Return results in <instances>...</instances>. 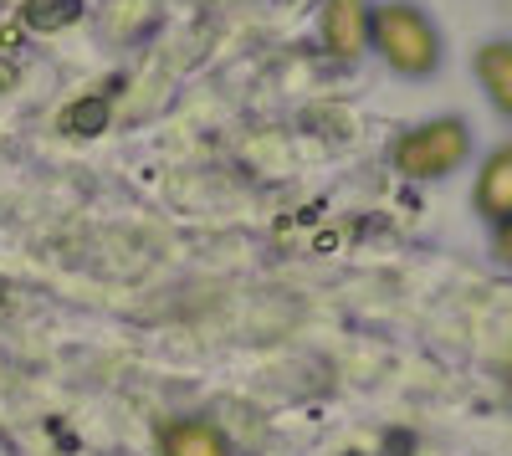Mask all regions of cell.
Returning <instances> with one entry per match:
<instances>
[{"label": "cell", "mask_w": 512, "mask_h": 456, "mask_svg": "<svg viewBox=\"0 0 512 456\" xmlns=\"http://www.w3.org/2000/svg\"><path fill=\"white\" fill-rule=\"evenodd\" d=\"M466 149H472V139H466L461 118H436V123L410 129L395 144V170L410 175V180H436V175L456 170V164L466 159Z\"/></svg>", "instance_id": "2"}, {"label": "cell", "mask_w": 512, "mask_h": 456, "mask_svg": "<svg viewBox=\"0 0 512 456\" xmlns=\"http://www.w3.org/2000/svg\"><path fill=\"white\" fill-rule=\"evenodd\" d=\"M477 211H482L487 221H507V216H512V144H502V149L482 164Z\"/></svg>", "instance_id": "4"}, {"label": "cell", "mask_w": 512, "mask_h": 456, "mask_svg": "<svg viewBox=\"0 0 512 456\" xmlns=\"http://www.w3.org/2000/svg\"><path fill=\"white\" fill-rule=\"evenodd\" d=\"M323 41L333 57H359L369 47V6L364 0H328L323 6Z\"/></svg>", "instance_id": "3"}, {"label": "cell", "mask_w": 512, "mask_h": 456, "mask_svg": "<svg viewBox=\"0 0 512 456\" xmlns=\"http://www.w3.org/2000/svg\"><path fill=\"white\" fill-rule=\"evenodd\" d=\"M164 451L169 456H226V436L205 421H175V426H164Z\"/></svg>", "instance_id": "5"}, {"label": "cell", "mask_w": 512, "mask_h": 456, "mask_svg": "<svg viewBox=\"0 0 512 456\" xmlns=\"http://www.w3.org/2000/svg\"><path fill=\"white\" fill-rule=\"evenodd\" d=\"M369 36H374V47L384 52V62H390L395 72H405V77L431 72L436 57H441L436 26L425 21L415 6H379L369 16Z\"/></svg>", "instance_id": "1"}, {"label": "cell", "mask_w": 512, "mask_h": 456, "mask_svg": "<svg viewBox=\"0 0 512 456\" xmlns=\"http://www.w3.org/2000/svg\"><path fill=\"white\" fill-rule=\"evenodd\" d=\"M497 257H502V262H512V216H507V221H497Z\"/></svg>", "instance_id": "9"}, {"label": "cell", "mask_w": 512, "mask_h": 456, "mask_svg": "<svg viewBox=\"0 0 512 456\" xmlns=\"http://www.w3.org/2000/svg\"><path fill=\"white\" fill-rule=\"evenodd\" d=\"M62 129H67V134H98V129H108V93L77 98V103L62 113Z\"/></svg>", "instance_id": "8"}, {"label": "cell", "mask_w": 512, "mask_h": 456, "mask_svg": "<svg viewBox=\"0 0 512 456\" xmlns=\"http://www.w3.org/2000/svg\"><path fill=\"white\" fill-rule=\"evenodd\" d=\"M477 72H482V88L492 93V103L502 113H512V41H492V47L477 52Z\"/></svg>", "instance_id": "6"}, {"label": "cell", "mask_w": 512, "mask_h": 456, "mask_svg": "<svg viewBox=\"0 0 512 456\" xmlns=\"http://www.w3.org/2000/svg\"><path fill=\"white\" fill-rule=\"evenodd\" d=\"M21 16H26L31 31H62L82 16V0H26Z\"/></svg>", "instance_id": "7"}]
</instances>
